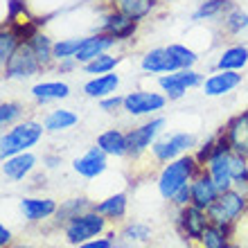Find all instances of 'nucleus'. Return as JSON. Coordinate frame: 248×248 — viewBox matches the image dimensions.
<instances>
[{
  "instance_id": "1",
  "label": "nucleus",
  "mask_w": 248,
  "mask_h": 248,
  "mask_svg": "<svg viewBox=\"0 0 248 248\" xmlns=\"http://www.w3.org/2000/svg\"><path fill=\"white\" fill-rule=\"evenodd\" d=\"M43 131H46V126L39 122H32V120H27L23 124H16L0 140V156H2V160L16 156V154H23L30 147H34L41 140Z\"/></svg>"
},
{
  "instance_id": "2",
  "label": "nucleus",
  "mask_w": 248,
  "mask_h": 248,
  "mask_svg": "<svg viewBox=\"0 0 248 248\" xmlns=\"http://www.w3.org/2000/svg\"><path fill=\"white\" fill-rule=\"evenodd\" d=\"M196 167V158L181 156L176 160H171L167 167L163 170L160 178H158V189L165 199H174L178 194V189L185 187L189 181V176L194 174Z\"/></svg>"
},
{
  "instance_id": "3",
  "label": "nucleus",
  "mask_w": 248,
  "mask_h": 248,
  "mask_svg": "<svg viewBox=\"0 0 248 248\" xmlns=\"http://www.w3.org/2000/svg\"><path fill=\"white\" fill-rule=\"evenodd\" d=\"M244 208H246V199H244L239 192L226 189V192H221V194L217 196V201L208 208V217L215 226H219V228H228L230 223L242 215Z\"/></svg>"
},
{
  "instance_id": "4",
  "label": "nucleus",
  "mask_w": 248,
  "mask_h": 248,
  "mask_svg": "<svg viewBox=\"0 0 248 248\" xmlns=\"http://www.w3.org/2000/svg\"><path fill=\"white\" fill-rule=\"evenodd\" d=\"M106 228V219H102L99 212H84V215L72 217L65 223V237L70 244H84L91 242L93 237H97Z\"/></svg>"
},
{
  "instance_id": "5",
  "label": "nucleus",
  "mask_w": 248,
  "mask_h": 248,
  "mask_svg": "<svg viewBox=\"0 0 248 248\" xmlns=\"http://www.w3.org/2000/svg\"><path fill=\"white\" fill-rule=\"evenodd\" d=\"M158 86L163 88V93L170 99H181L189 88L203 86V77L194 70V68H181V70H176V72L160 75Z\"/></svg>"
},
{
  "instance_id": "6",
  "label": "nucleus",
  "mask_w": 248,
  "mask_h": 248,
  "mask_svg": "<svg viewBox=\"0 0 248 248\" xmlns=\"http://www.w3.org/2000/svg\"><path fill=\"white\" fill-rule=\"evenodd\" d=\"M2 70H5L7 79H27V77H34L41 70V63L36 59L34 50L30 47V43L23 41L20 47L14 52L12 59L2 65Z\"/></svg>"
},
{
  "instance_id": "7",
  "label": "nucleus",
  "mask_w": 248,
  "mask_h": 248,
  "mask_svg": "<svg viewBox=\"0 0 248 248\" xmlns=\"http://www.w3.org/2000/svg\"><path fill=\"white\" fill-rule=\"evenodd\" d=\"M165 104H167V95L163 93H151V91H136V93H129L124 97V111L129 115H151L156 111H163Z\"/></svg>"
},
{
  "instance_id": "8",
  "label": "nucleus",
  "mask_w": 248,
  "mask_h": 248,
  "mask_svg": "<svg viewBox=\"0 0 248 248\" xmlns=\"http://www.w3.org/2000/svg\"><path fill=\"white\" fill-rule=\"evenodd\" d=\"M196 144V138L192 133H174V136H163L160 140L151 144V151L158 160L163 163H171L176 160L181 154H185L187 149H192Z\"/></svg>"
},
{
  "instance_id": "9",
  "label": "nucleus",
  "mask_w": 248,
  "mask_h": 248,
  "mask_svg": "<svg viewBox=\"0 0 248 248\" xmlns=\"http://www.w3.org/2000/svg\"><path fill=\"white\" fill-rule=\"evenodd\" d=\"M167 126V120L165 118H154L149 122H144L142 126L129 131L126 138H129V154L131 156H140L142 151H147L151 144L158 140V136L163 133V129Z\"/></svg>"
},
{
  "instance_id": "10",
  "label": "nucleus",
  "mask_w": 248,
  "mask_h": 248,
  "mask_svg": "<svg viewBox=\"0 0 248 248\" xmlns=\"http://www.w3.org/2000/svg\"><path fill=\"white\" fill-rule=\"evenodd\" d=\"M140 68L147 75H167V72L181 70L178 61L170 52V47H154V50H149L140 61Z\"/></svg>"
},
{
  "instance_id": "11",
  "label": "nucleus",
  "mask_w": 248,
  "mask_h": 248,
  "mask_svg": "<svg viewBox=\"0 0 248 248\" xmlns=\"http://www.w3.org/2000/svg\"><path fill=\"white\" fill-rule=\"evenodd\" d=\"M239 84H242V75L237 70H217L215 75H210L203 81V93L208 97H221V95L235 91Z\"/></svg>"
},
{
  "instance_id": "12",
  "label": "nucleus",
  "mask_w": 248,
  "mask_h": 248,
  "mask_svg": "<svg viewBox=\"0 0 248 248\" xmlns=\"http://www.w3.org/2000/svg\"><path fill=\"white\" fill-rule=\"evenodd\" d=\"M115 43H118V39L111 36V34H106V32H97V34H93V36H84V46H81V50L77 52L75 59L84 65V63H88V61L106 54Z\"/></svg>"
},
{
  "instance_id": "13",
  "label": "nucleus",
  "mask_w": 248,
  "mask_h": 248,
  "mask_svg": "<svg viewBox=\"0 0 248 248\" xmlns=\"http://www.w3.org/2000/svg\"><path fill=\"white\" fill-rule=\"evenodd\" d=\"M138 30V20L129 18L126 14H122L120 9H113L104 16V23H102V32L111 34L118 41H129Z\"/></svg>"
},
{
  "instance_id": "14",
  "label": "nucleus",
  "mask_w": 248,
  "mask_h": 248,
  "mask_svg": "<svg viewBox=\"0 0 248 248\" xmlns=\"http://www.w3.org/2000/svg\"><path fill=\"white\" fill-rule=\"evenodd\" d=\"M72 167H75V171H77L79 176L95 178L106 170V154L99 149V147H93V149L86 151L81 158H77V160L72 163Z\"/></svg>"
},
{
  "instance_id": "15",
  "label": "nucleus",
  "mask_w": 248,
  "mask_h": 248,
  "mask_svg": "<svg viewBox=\"0 0 248 248\" xmlns=\"http://www.w3.org/2000/svg\"><path fill=\"white\" fill-rule=\"evenodd\" d=\"M226 136L230 138V147L235 154L248 158V111L230 120Z\"/></svg>"
},
{
  "instance_id": "16",
  "label": "nucleus",
  "mask_w": 248,
  "mask_h": 248,
  "mask_svg": "<svg viewBox=\"0 0 248 248\" xmlns=\"http://www.w3.org/2000/svg\"><path fill=\"white\" fill-rule=\"evenodd\" d=\"M118 86H120V75H115V72H106V75H97V77H93L91 81H86L84 93L93 99H104V97L115 95Z\"/></svg>"
},
{
  "instance_id": "17",
  "label": "nucleus",
  "mask_w": 248,
  "mask_h": 248,
  "mask_svg": "<svg viewBox=\"0 0 248 248\" xmlns=\"http://www.w3.org/2000/svg\"><path fill=\"white\" fill-rule=\"evenodd\" d=\"M189 187H192V205H196V208H201V210H208L217 201V196L221 194L217 183L212 181V176L196 178Z\"/></svg>"
},
{
  "instance_id": "18",
  "label": "nucleus",
  "mask_w": 248,
  "mask_h": 248,
  "mask_svg": "<svg viewBox=\"0 0 248 248\" xmlns=\"http://www.w3.org/2000/svg\"><path fill=\"white\" fill-rule=\"evenodd\" d=\"M32 97L36 102H41V104L68 99L70 97V86L65 81H41V84L32 86Z\"/></svg>"
},
{
  "instance_id": "19",
  "label": "nucleus",
  "mask_w": 248,
  "mask_h": 248,
  "mask_svg": "<svg viewBox=\"0 0 248 248\" xmlns=\"http://www.w3.org/2000/svg\"><path fill=\"white\" fill-rule=\"evenodd\" d=\"M97 147L106 156H124V154H129V138L120 129H108L104 133H99Z\"/></svg>"
},
{
  "instance_id": "20",
  "label": "nucleus",
  "mask_w": 248,
  "mask_h": 248,
  "mask_svg": "<svg viewBox=\"0 0 248 248\" xmlns=\"http://www.w3.org/2000/svg\"><path fill=\"white\" fill-rule=\"evenodd\" d=\"M34 165H36V156L23 151V154H16V156L7 158L5 165H2V174L9 181H20V178H25L34 170Z\"/></svg>"
},
{
  "instance_id": "21",
  "label": "nucleus",
  "mask_w": 248,
  "mask_h": 248,
  "mask_svg": "<svg viewBox=\"0 0 248 248\" xmlns=\"http://www.w3.org/2000/svg\"><path fill=\"white\" fill-rule=\"evenodd\" d=\"M208 219L210 217L203 215L201 208H196V205H189L181 212V223H183L185 232H187L192 239H203V232L208 230Z\"/></svg>"
},
{
  "instance_id": "22",
  "label": "nucleus",
  "mask_w": 248,
  "mask_h": 248,
  "mask_svg": "<svg viewBox=\"0 0 248 248\" xmlns=\"http://www.w3.org/2000/svg\"><path fill=\"white\" fill-rule=\"evenodd\" d=\"M20 210H23L25 219L41 221V219H46V217L57 212V203L52 199H23L20 201Z\"/></svg>"
},
{
  "instance_id": "23",
  "label": "nucleus",
  "mask_w": 248,
  "mask_h": 248,
  "mask_svg": "<svg viewBox=\"0 0 248 248\" xmlns=\"http://www.w3.org/2000/svg\"><path fill=\"white\" fill-rule=\"evenodd\" d=\"M248 65V47L246 46H232L226 47L217 61V70H242Z\"/></svg>"
},
{
  "instance_id": "24",
  "label": "nucleus",
  "mask_w": 248,
  "mask_h": 248,
  "mask_svg": "<svg viewBox=\"0 0 248 248\" xmlns=\"http://www.w3.org/2000/svg\"><path fill=\"white\" fill-rule=\"evenodd\" d=\"M27 43H30V47H32L34 54H36L41 68H46V65H50L54 61V41L50 39L47 34L36 30V32L27 39Z\"/></svg>"
},
{
  "instance_id": "25",
  "label": "nucleus",
  "mask_w": 248,
  "mask_h": 248,
  "mask_svg": "<svg viewBox=\"0 0 248 248\" xmlns=\"http://www.w3.org/2000/svg\"><path fill=\"white\" fill-rule=\"evenodd\" d=\"M77 122H79L77 113L68 111V108H54V111L47 113V118H46V122H43V126H46V131H50V133H59V131L72 129Z\"/></svg>"
},
{
  "instance_id": "26",
  "label": "nucleus",
  "mask_w": 248,
  "mask_h": 248,
  "mask_svg": "<svg viewBox=\"0 0 248 248\" xmlns=\"http://www.w3.org/2000/svg\"><path fill=\"white\" fill-rule=\"evenodd\" d=\"M158 2H154V0H118V9L122 14H126L129 18L133 20H144L147 16H151V12H154V7H156Z\"/></svg>"
},
{
  "instance_id": "27",
  "label": "nucleus",
  "mask_w": 248,
  "mask_h": 248,
  "mask_svg": "<svg viewBox=\"0 0 248 248\" xmlns=\"http://www.w3.org/2000/svg\"><path fill=\"white\" fill-rule=\"evenodd\" d=\"M230 7H232L230 0H203L201 5L194 9V14H192V20L201 23V20L217 18V16H221V14L228 12Z\"/></svg>"
},
{
  "instance_id": "28",
  "label": "nucleus",
  "mask_w": 248,
  "mask_h": 248,
  "mask_svg": "<svg viewBox=\"0 0 248 248\" xmlns=\"http://www.w3.org/2000/svg\"><path fill=\"white\" fill-rule=\"evenodd\" d=\"M95 212H99L102 217H108V219H120L126 212V196L115 194L111 199H106L99 205H95Z\"/></svg>"
},
{
  "instance_id": "29",
  "label": "nucleus",
  "mask_w": 248,
  "mask_h": 248,
  "mask_svg": "<svg viewBox=\"0 0 248 248\" xmlns=\"http://www.w3.org/2000/svg\"><path fill=\"white\" fill-rule=\"evenodd\" d=\"M23 39L18 36L16 30H2L0 32V63L5 65L7 61L14 57V52L20 47Z\"/></svg>"
},
{
  "instance_id": "30",
  "label": "nucleus",
  "mask_w": 248,
  "mask_h": 248,
  "mask_svg": "<svg viewBox=\"0 0 248 248\" xmlns=\"http://www.w3.org/2000/svg\"><path fill=\"white\" fill-rule=\"evenodd\" d=\"M84 46L81 36H72V39H61L54 41V59L57 61H65V59H75L77 52Z\"/></svg>"
},
{
  "instance_id": "31",
  "label": "nucleus",
  "mask_w": 248,
  "mask_h": 248,
  "mask_svg": "<svg viewBox=\"0 0 248 248\" xmlns=\"http://www.w3.org/2000/svg\"><path fill=\"white\" fill-rule=\"evenodd\" d=\"M120 63V57H113V54H102V57H97V59L88 61V63H84V72H88V75H106V72H113L115 70V65Z\"/></svg>"
},
{
  "instance_id": "32",
  "label": "nucleus",
  "mask_w": 248,
  "mask_h": 248,
  "mask_svg": "<svg viewBox=\"0 0 248 248\" xmlns=\"http://www.w3.org/2000/svg\"><path fill=\"white\" fill-rule=\"evenodd\" d=\"M223 25H226V30L232 34L242 32V30H246L248 27V14L244 12V9H239V7H230L228 12L223 14Z\"/></svg>"
},
{
  "instance_id": "33",
  "label": "nucleus",
  "mask_w": 248,
  "mask_h": 248,
  "mask_svg": "<svg viewBox=\"0 0 248 248\" xmlns=\"http://www.w3.org/2000/svg\"><path fill=\"white\" fill-rule=\"evenodd\" d=\"M170 47V52L174 54V59L178 61V65L181 68H194V63L199 61V57H196L194 50H189L187 46H181V43H171Z\"/></svg>"
},
{
  "instance_id": "34",
  "label": "nucleus",
  "mask_w": 248,
  "mask_h": 248,
  "mask_svg": "<svg viewBox=\"0 0 248 248\" xmlns=\"http://www.w3.org/2000/svg\"><path fill=\"white\" fill-rule=\"evenodd\" d=\"M203 246L205 248H226V230L219 228V226H208V230L203 232Z\"/></svg>"
},
{
  "instance_id": "35",
  "label": "nucleus",
  "mask_w": 248,
  "mask_h": 248,
  "mask_svg": "<svg viewBox=\"0 0 248 248\" xmlns=\"http://www.w3.org/2000/svg\"><path fill=\"white\" fill-rule=\"evenodd\" d=\"M23 115V106L16 104V102H2V106H0V124L2 126H12L16 120Z\"/></svg>"
},
{
  "instance_id": "36",
  "label": "nucleus",
  "mask_w": 248,
  "mask_h": 248,
  "mask_svg": "<svg viewBox=\"0 0 248 248\" xmlns=\"http://www.w3.org/2000/svg\"><path fill=\"white\" fill-rule=\"evenodd\" d=\"M122 237L129 239V242H144V239L151 237V230H149V226H144V223H133V226H126V228H124Z\"/></svg>"
},
{
  "instance_id": "37",
  "label": "nucleus",
  "mask_w": 248,
  "mask_h": 248,
  "mask_svg": "<svg viewBox=\"0 0 248 248\" xmlns=\"http://www.w3.org/2000/svg\"><path fill=\"white\" fill-rule=\"evenodd\" d=\"M230 174H232V181H248L246 158L239 154H232L230 156Z\"/></svg>"
},
{
  "instance_id": "38",
  "label": "nucleus",
  "mask_w": 248,
  "mask_h": 248,
  "mask_svg": "<svg viewBox=\"0 0 248 248\" xmlns=\"http://www.w3.org/2000/svg\"><path fill=\"white\" fill-rule=\"evenodd\" d=\"M84 208H86V199H75V201H70L63 210H59V219L63 217V219H68V221H70L72 217L84 215V212H81Z\"/></svg>"
},
{
  "instance_id": "39",
  "label": "nucleus",
  "mask_w": 248,
  "mask_h": 248,
  "mask_svg": "<svg viewBox=\"0 0 248 248\" xmlns=\"http://www.w3.org/2000/svg\"><path fill=\"white\" fill-rule=\"evenodd\" d=\"M120 106H124V97H120V95H111V97L99 99V108H102V111H106V113L118 111Z\"/></svg>"
},
{
  "instance_id": "40",
  "label": "nucleus",
  "mask_w": 248,
  "mask_h": 248,
  "mask_svg": "<svg viewBox=\"0 0 248 248\" xmlns=\"http://www.w3.org/2000/svg\"><path fill=\"white\" fill-rule=\"evenodd\" d=\"M174 201H176L178 205H187V203H192V187H189V185L181 187L178 189V194L174 196Z\"/></svg>"
},
{
  "instance_id": "41",
  "label": "nucleus",
  "mask_w": 248,
  "mask_h": 248,
  "mask_svg": "<svg viewBox=\"0 0 248 248\" xmlns=\"http://www.w3.org/2000/svg\"><path fill=\"white\" fill-rule=\"evenodd\" d=\"M77 248H111V242L108 239H91V242L79 244Z\"/></svg>"
},
{
  "instance_id": "42",
  "label": "nucleus",
  "mask_w": 248,
  "mask_h": 248,
  "mask_svg": "<svg viewBox=\"0 0 248 248\" xmlns=\"http://www.w3.org/2000/svg\"><path fill=\"white\" fill-rule=\"evenodd\" d=\"M77 63H79L77 59H65V61H59V72H72Z\"/></svg>"
},
{
  "instance_id": "43",
  "label": "nucleus",
  "mask_w": 248,
  "mask_h": 248,
  "mask_svg": "<svg viewBox=\"0 0 248 248\" xmlns=\"http://www.w3.org/2000/svg\"><path fill=\"white\" fill-rule=\"evenodd\" d=\"M9 242H12V232L2 226V228H0V244H2V246H7Z\"/></svg>"
},
{
  "instance_id": "44",
  "label": "nucleus",
  "mask_w": 248,
  "mask_h": 248,
  "mask_svg": "<svg viewBox=\"0 0 248 248\" xmlns=\"http://www.w3.org/2000/svg\"><path fill=\"white\" fill-rule=\"evenodd\" d=\"M12 248H32V246H25V244H23V246H12Z\"/></svg>"
},
{
  "instance_id": "45",
  "label": "nucleus",
  "mask_w": 248,
  "mask_h": 248,
  "mask_svg": "<svg viewBox=\"0 0 248 248\" xmlns=\"http://www.w3.org/2000/svg\"><path fill=\"white\" fill-rule=\"evenodd\" d=\"M160 2H171V0H160Z\"/></svg>"
},
{
  "instance_id": "46",
  "label": "nucleus",
  "mask_w": 248,
  "mask_h": 248,
  "mask_svg": "<svg viewBox=\"0 0 248 248\" xmlns=\"http://www.w3.org/2000/svg\"><path fill=\"white\" fill-rule=\"evenodd\" d=\"M226 248H235V246H226Z\"/></svg>"
},
{
  "instance_id": "47",
  "label": "nucleus",
  "mask_w": 248,
  "mask_h": 248,
  "mask_svg": "<svg viewBox=\"0 0 248 248\" xmlns=\"http://www.w3.org/2000/svg\"><path fill=\"white\" fill-rule=\"evenodd\" d=\"M113 2H118V0H113Z\"/></svg>"
}]
</instances>
